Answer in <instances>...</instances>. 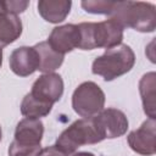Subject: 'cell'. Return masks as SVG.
Instances as JSON below:
<instances>
[{"label": "cell", "mask_w": 156, "mask_h": 156, "mask_svg": "<svg viewBox=\"0 0 156 156\" xmlns=\"http://www.w3.org/2000/svg\"><path fill=\"white\" fill-rule=\"evenodd\" d=\"M44 134V124L39 118H23L15 129V138L12 143L22 147H41L40 143Z\"/></svg>", "instance_id": "10"}, {"label": "cell", "mask_w": 156, "mask_h": 156, "mask_svg": "<svg viewBox=\"0 0 156 156\" xmlns=\"http://www.w3.org/2000/svg\"><path fill=\"white\" fill-rule=\"evenodd\" d=\"M46 41L52 50H55L61 55L71 52L72 50L79 46L80 33L78 24L67 23L52 28Z\"/></svg>", "instance_id": "9"}, {"label": "cell", "mask_w": 156, "mask_h": 156, "mask_svg": "<svg viewBox=\"0 0 156 156\" xmlns=\"http://www.w3.org/2000/svg\"><path fill=\"white\" fill-rule=\"evenodd\" d=\"M105 106V93L94 82H83L72 94V107L74 112L83 117L90 118L98 115Z\"/></svg>", "instance_id": "5"}, {"label": "cell", "mask_w": 156, "mask_h": 156, "mask_svg": "<svg viewBox=\"0 0 156 156\" xmlns=\"http://www.w3.org/2000/svg\"><path fill=\"white\" fill-rule=\"evenodd\" d=\"M127 141L129 147L143 156H152L156 152V119L147 118L138 129L132 130Z\"/></svg>", "instance_id": "8"}, {"label": "cell", "mask_w": 156, "mask_h": 156, "mask_svg": "<svg viewBox=\"0 0 156 156\" xmlns=\"http://www.w3.org/2000/svg\"><path fill=\"white\" fill-rule=\"evenodd\" d=\"M102 141L91 117L74 121L56 139L55 146L67 156L74 154L83 145H91Z\"/></svg>", "instance_id": "4"}, {"label": "cell", "mask_w": 156, "mask_h": 156, "mask_svg": "<svg viewBox=\"0 0 156 156\" xmlns=\"http://www.w3.org/2000/svg\"><path fill=\"white\" fill-rule=\"evenodd\" d=\"M10 69L20 77H28L38 71L39 57L34 46H20L15 49L9 58Z\"/></svg>", "instance_id": "11"}, {"label": "cell", "mask_w": 156, "mask_h": 156, "mask_svg": "<svg viewBox=\"0 0 156 156\" xmlns=\"http://www.w3.org/2000/svg\"><path fill=\"white\" fill-rule=\"evenodd\" d=\"M69 156H95L93 152H88V151H79V152H74Z\"/></svg>", "instance_id": "20"}, {"label": "cell", "mask_w": 156, "mask_h": 156, "mask_svg": "<svg viewBox=\"0 0 156 156\" xmlns=\"http://www.w3.org/2000/svg\"><path fill=\"white\" fill-rule=\"evenodd\" d=\"M69 0H39L38 12L49 23H60L66 20L71 11Z\"/></svg>", "instance_id": "13"}, {"label": "cell", "mask_w": 156, "mask_h": 156, "mask_svg": "<svg viewBox=\"0 0 156 156\" xmlns=\"http://www.w3.org/2000/svg\"><path fill=\"white\" fill-rule=\"evenodd\" d=\"M22 22L17 15L10 13L0 1V48L16 41L22 34Z\"/></svg>", "instance_id": "12"}, {"label": "cell", "mask_w": 156, "mask_h": 156, "mask_svg": "<svg viewBox=\"0 0 156 156\" xmlns=\"http://www.w3.org/2000/svg\"><path fill=\"white\" fill-rule=\"evenodd\" d=\"M1 135H2V133H1V127H0V140H1Z\"/></svg>", "instance_id": "22"}, {"label": "cell", "mask_w": 156, "mask_h": 156, "mask_svg": "<svg viewBox=\"0 0 156 156\" xmlns=\"http://www.w3.org/2000/svg\"><path fill=\"white\" fill-rule=\"evenodd\" d=\"M80 33V41L78 49L94 50L99 48L111 49L122 44L123 27L115 18L101 22H82L78 24Z\"/></svg>", "instance_id": "1"}, {"label": "cell", "mask_w": 156, "mask_h": 156, "mask_svg": "<svg viewBox=\"0 0 156 156\" xmlns=\"http://www.w3.org/2000/svg\"><path fill=\"white\" fill-rule=\"evenodd\" d=\"M29 94L38 101L46 105H54L60 101L63 94V80L57 73H44L32 85Z\"/></svg>", "instance_id": "7"}, {"label": "cell", "mask_w": 156, "mask_h": 156, "mask_svg": "<svg viewBox=\"0 0 156 156\" xmlns=\"http://www.w3.org/2000/svg\"><path fill=\"white\" fill-rule=\"evenodd\" d=\"M2 66V48H0V68Z\"/></svg>", "instance_id": "21"}, {"label": "cell", "mask_w": 156, "mask_h": 156, "mask_svg": "<svg viewBox=\"0 0 156 156\" xmlns=\"http://www.w3.org/2000/svg\"><path fill=\"white\" fill-rule=\"evenodd\" d=\"M38 156H67V155L63 154L61 150H58L55 145H51L45 149H41Z\"/></svg>", "instance_id": "19"}, {"label": "cell", "mask_w": 156, "mask_h": 156, "mask_svg": "<svg viewBox=\"0 0 156 156\" xmlns=\"http://www.w3.org/2000/svg\"><path fill=\"white\" fill-rule=\"evenodd\" d=\"M34 49L39 57L38 71L43 73H54L63 63L65 55H61L51 49L48 41H40L34 45Z\"/></svg>", "instance_id": "14"}, {"label": "cell", "mask_w": 156, "mask_h": 156, "mask_svg": "<svg viewBox=\"0 0 156 156\" xmlns=\"http://www.w3.org/2000/svg\"><path fill=\"white\" fill-rule=\"evenodd\" d=\"M52 110L51 105H46L35 100L29 93L24 95L21 102V113L27 118H40L48 116Z\"/></svg>", "instance_id": "16"}, {"label": "cell", "mask_w": 156, "mask_h": 156, "mask_svg": "<svg viewBox=\"0 0 156 156\" xmlns=\"http://www.w3.org/2000/svg\"><path fill=\"white\" fill-rule=\"evenodd\" d=\"M155 88H156V73L149 72L144 74L139 80V93L141 96L143 108L149 118L156 117V102H155Z\"/></svg>", "instance_id": "15"}, {"label": "cell", "mask_w": 156, "mask_h": 156, "mask_svg": "<svg viewBox=\"0 0 156 156\" xmlns=\"http://www.w3.org/2000/svg\"><path fill=\"white\" fill-rule=\"evenodd\" d=\"M4 7L6 9L7 12L13 13V15H18L22 13L29 5V1H23V0H6L2 1Z\"/></svg>", "instance_id": "18"}, {"label": "cell", "mask_w": 156, "mask_h": 156, "mask_svg": "<svg viewBox=\"0 0 156 156\" xmlns=\"http://www.w3.org/2000/svg\"><path fill=\"white\" fill-rule=\"evenodd\" d=\"M93 123L102 140L115 139L127 133L129 122L124 112L118 108H104L91 117Z\"/></svg>", "instance_id": "6"}, {"label": "cell", "mask_w": 156, "mask_h": 156, "mask_svg": "<svg viewBox=\"0 0 156 156\" xmlns=\"http://www.w3.org/2000/svg\"><path fill=\"white\" fill-rule=\"evenodd\" d=\"M135 63V54L127 44L107 49L102 55L98 56L91 65V72L104 78L105 82H111L128 73Z\"/></svg>", "instance_id": "3"}, {"label": "cell", "mask_w": 156, "mask_h": 156, "mask_svg": "<svg viewBox=\"0 0 156 156\" xmlns=\"http://www.w3.org/2000/svg\"><path fill=\"white\" fill-rule=\"evenodd\" d=\"M82 7L88 13L94 15H107L111 16V13L115 10L116 1H106V0H85L80 2Z\"/></svg>", "instance_id": "17"}, {"label": "cell", "mask_w": 156, "mask_h": 156, "mask_svg": "<svg viewBox=\"0 0 156 156\" xmlns=\"http://www.w3.org/2000/svg\"><path fill=\"white\" fill-rule=\"evenodd\" d=\"M112 18L123 28H132L141 33H151L156 29V6L144 1H116Z\"/></svg>", "instance_id": "2"}]
</instances>
